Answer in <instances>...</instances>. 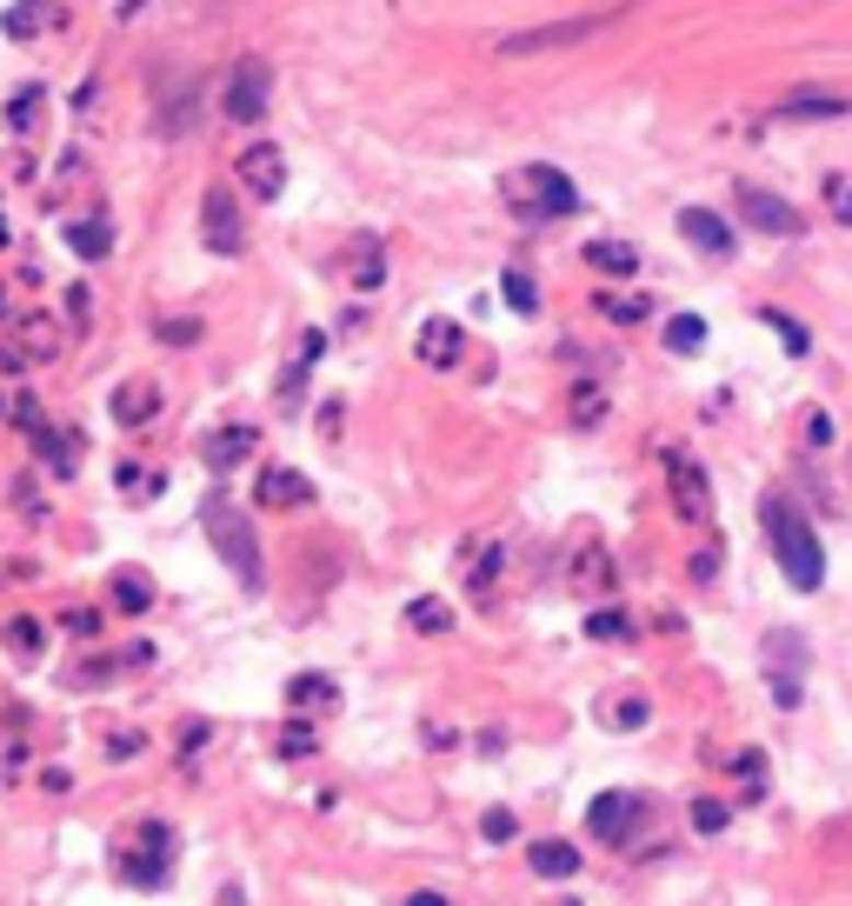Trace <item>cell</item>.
I'll return each mask as SVG.
<instances>
[{
  "mask_svg": "<svg viewBox=\"0 0 852 906\" xmlns=\"http://www.w3.org/2000/svg\"><path fill=\"white\" fill-rule=\"evenodd\" d=\"M107 406H114V421H120V427H147V421L160 414V387H153V380H120Z\"/></svg>",
  "mask_w": 852,
  "mask_h": 906,
  "instance_id": "e0dca14e",
  "label": "cell"
},
{
  "mask_svg": "<svg viewBox=\"0 0 852 906\" xmlns=\"http://www.w3.org/2000/svg\"><path fill=\"white\" fill-rule=\"evenodd\" d=\"M253 501L261 507H307L313 501V480L307 473H293V467H261V486H253Z\"/></svg>",
  "mask_w": 852,
  "mask_h": 906,
  "instance_id": "7c38bea8",
  "label": "cell"
},
{
  "mask_svg": "<svg viewBox=\"0 0 852 906\" xmlns=\"http://www.w3.org/2000/svg\"><path fill=\"white\" fill-rule=\"evenodd\" d=\"M607 313H613V320H626V326H633V320H646V294H620V300H613V294H607Z\"/></svg>",
  "mask_w": 852,
  "mask_h": 906,
  "instance_id": "8d00e7d4",
  "label": "cell"
},
{
  "mask_svg": "<svg viewBox=\"0 0 852 906\" xmlns=\"http://www.w3.org/2000/svg\"><path fill=\"white\" fill-rule=\"evenodd\" d=\"M499 294H506V307H514V313H540V287H533L527 274H506Z\"/></svg>",
  "mask_w": 852,
  "mask_h": 906,
  "instance_id": "1f68e13d",
  "label": "cell"
},
{
  "mask_svg": "<svg viewBox=\"0 0 852 906\" xmlns=\"http://www.w3.org/2000/svg\"><path fill=\"white\" fill-rule=\"evenodd\" d=\"M107 594H114L120 613H147V607H153V587H147V573H140V566H120L114 581H107Z\"/></svg>",
  "mask_w": 852,
  "mask_h": 906,
  "instance_id": "603a6c76",
  "label": "cell"
},
{
  "mask_svg": "<svg viewBox=\"0 0 852 906\" xmlns=\"http://www.w3.org/2000/svg\"><path fill=\"white\" fill-rule=\"evenodd\" d=\"M47 27V0H21V8H8V34L14 41H34Z\"/></svg>",
  "mask_w": 852,
  "mask_h": 906,
  "instance_id": "83f0119b",
  "label": "cell"
},
{
  "mask_svg": "<svg viewBox=\"0 0 852 906\" xmlns=\"http://www.w3.org/2000/svg\"><path fill=\"white\" fill-rule=\"evenodd\" d=\"M826 200H832V214L852 227V181H839V174H832V181H826Z\"/></svg>",
  "mask_w": 852,
  "mask_h": 906,
  "instance_id": "ab89813d",
  "label": "cell"
},
{
  "mask_svg": "<svg viewBox=\"0 0 852 906\" xmlns=\"http://www.w3.org/2000/svg\"><path fill=\"white\" fill-rule=\"evenodd\" d=\"M666 473H672V501H679V514H687V520H706V473H700V460L693 454H666Z\"/></svg>",
  "mask_w": 852,
  "mask_h": 906,
  "instance_id": "8fae6325",
  "label": "cell"
},
{
  "mask_svg": "<svg viewBox=\"0 0 852 906\" xmlns=\"http://www.w3.org/2000/svg\"><path fill=\"white\" fill-rule=\"evenodd\" d=\"M573 421H579V427H600V421H607V393L592 387V380H579V393H573Z\"/></svg>",
  "mask_w": 852,
  "mask_h": 906,
  "instance_id": "f1b7e54d",
  "label": "cell"
},
{
  "mask_svg": "<svg viewBox=\"0 0 852 906\" xmlns=\"http://www.w3.org/2000/svg\"><path fill=\"white\" fill-rule=\"evenodd\" d=\"M640 813H646V806H640V793H600V800L586 806V827L600 834L607 847H626V840H633V827H640Z\"/></svg>",
  "mask_w": 852,
  "mask_h": 906,
  "instance_id": "30bf717a",
  "label": "cell"
},
{
  "mask_svg": "<svg viewBox=\"0 0 852 906\" xmlns=\"http://www.w3.org/2000/svg\"><path fill=\"white\" fill-rule=\"evenodd\" d=\"M759 520H765V540H773V560H780V573L799 587V594H813L819 581H826V547H819V534L806 527V514L793 507V501H765L759 507Z\"/></svg>",
  "mask_w": 852,
  "mask_h": 906,
  "instance_id": "7a4b0ae2",
  "label": "cell"
},
{
  "mask_svg": "<svg viewBox=\"0 0 852 906\" xmlns=\"http://www.w3.org/2000/svg\"><path fill=\"white\" fill-rule=\"evenodd\" d=\"M67 246H73L80 261H107L114 227H107V220H73V227H67Z\"/></svg>",
  "mask_w": 852,
  "mask_h": 906,
  "instance_id": "cb8c5ba5",
  "label": "cell"
},
{
  "mask_svg": "<svg viewBox=\"0 0 852 906\" xmlns=\"http://www.w3.org/2000/svg\"><path fill=\"white\" fill-rule=\"evenodd\" d=\"M200 233H207L214 254H227V261L246 254V220H240V200H233L227 187H207V200H200Z\"/></svg>",
  "mask_w": 852,
  "mask_h": 906,
  "instance_id": "8992f818",
  "label": "cell"
},
{
  "mask_svg": "<svg viewBox=\"0 0 852 906\" xmlns=\"http://www.w3.org/2000/svg\"><path fill=\"white\" fill-rule=\"evenodd\" d=\"M679 233H687L700 254H719V261L733 254V227H726L713 207H687V214H679Z\"/></svg>",
  "mask_w": 852,
  "mask_h": 906,
  "instance_id": "9a60e30c",
  "label": "cell"
},
{
  "mask_svg": "<svg viewBox=\"0 0 852 906\" xmlns=\"http://www.w3.org/2000/svg\"><path fill=\"white\" fill-rule=\"evenodd\" d=\"M140 840H147V847H160V853H166V834H160V827H153V819H147V827H140ZM127 867H134V873H127V880H134V886H160V880H166V867H160V860H127Z\"/></svg>",
  "mask_w": 852,
  "mask_h": 906,
  "instance_id": "4316f807",
  "label": "cell"
},
{
  "mask_svg": "<svg viewBox=\"0 0 852 906\" xmlns=\"http://www.w3.org/2000/svg\"><path fill=\"white\" fill-rule=\"evenodd\" d=\"M267 101H274V67H267L261 54L233 60L227 88H220V114H227L233 127H253V121H267Z\"/></svg>",
  "mask_w": 852,
  "mask_h": 906,
  "instance_id": "5b68a950",
  "label": "cell"
},
{
  "mask_svg": "<svg viewBox=\"0 0 852 906\" xmlns=\"http://www.w3.org/2000/svg\"><path fill=\"white\" fill-rule=\"evenodd\" d=\"M34 107H41V94H34V88H27V94H21V101H14V127H27V114H34Z\"/></svg>",
  "mask_w": 852,
  "mask_h": 906,
  "instance_id": "7bdbcfd3",
  "label": "cell"
},
{
  "mask_svg": "<svg viewBox=\"0 0 852 906\" xmlns=\"http://www.w3.org/2000/svg\"><path fill=\"white\" fill-rule=\"evenodd\" d=\"M739 220H746V227H759V233H773V240L806 233V220H799V207H793V200L765 194V187H746V181H739Z\"/></svg>",
  "mask_w": 852,
  "mask_h": 906,
  "instance_id": "9c48e42d",
  "label": "cell"
},
{
  "mask_svg": "<svg viewBox=\"0 0 852 906\" xmlns=\"http://www.w3.org/2000/svg\"><path fill=\"white\" fill-rule=\"evenodd\" d=\"M573 594L579 600H613V553L607 547H586L573 560Z\"/></svg>",
  "mask_w": 852,
  "mask_h": 906,
  "instance_id": "5bb4252c",
  "label": "cell"
},
{
  "mask_svg": "<svg viewBox=\"0 0 852 906\" xmlns=\"http://www.w3.org/2000/svg\"><path fill=\"white\" fill-rule=\"evenodd\" d=\"M200 527H207L220 566L233 573L246 594H261V581H267V566H261V534H253V520L233 507V493H220V486L207 493V501H200Z\"/></svg>",
  "mask_w": 852,
  "mask_h": 906,
  "instance_id": "6da1fadb",
  "label": "cell"
},
{
  "mask_svg": "<svg viewBox=\"0 0 852 906\" xmlns=\"http://www.w3.org/2000/svg\"><path fill=\"white\" fill-rule=\"evenodd\" d=\"M320 354H326V334H320V326H307V334H300V347H293V367L307 374V367H313Z\"/></svg>",
  "mask_w": 852,
  "mask_h": 906,
  "instance_id": "d590c367",
  "label": "cell"
},
{
  "mask_svg": "<svg viewBox=\"0 0 852 906\" xmlns=\"http://www.w3.org/2000/svg\"><path fill=\"white\" fill-rule=\"evenodd\" d=\"M240 181H246V194L280 200V187H287V160H280V147H253V153H240Z\"/></svg>",
  "mask_w": 852,
  "mask_h": 906,
  "instance_id": "4fadbf2b",
  "label": "cell"
},
{
  "mask_svg": "<svg viewBox=\"0 0 852 906\" xmlns=\"http://www.w3.org/2000/svg\"><path fill=\"white\" fill-rule=\"evenodd\" d=\"M845 114H852V101L845 94H819V88L813 94H786L773 107V121H845Z\"/></svg>",
  "mask_w": 852,
  "mask_h": 906,
  "instance_id": "ac0fdd59",
  "label": "cell"
},
{
  "mask_svg": "<svg viewBox=\"0 0 852 906\" xmlns=\"http://www.w3.org/2000/svg\"><path fill=\"white\" fill-rule=\"evenodd\" d=\"M586 633H592V640H626L633 627H626L620 607H600V613H586Z\"/></svg>",
  "mask_w": 852,
  "mask_h": 906,
  "instance_id": "d6a6232c",
  "label": "cell"
},
{
  "mask_svg": "<svg viewBox=\"0 0 852 906\" xmlns=\"http://www.w3.org/2000/svg\"><path fill=\"white\" fill-rule=\"evenodd\" d=\"M486 840H514V813H486Z\"/></svg>",
  "mask_w": 852,
  "mask_h": 906,
  "instance_id": "b9f144b4",
  "label": "cell"
},
{
  "mask_svg": "<svg viewBox=\"0 0 852 906\" xmlns=\"http://www.w3.org/2000/svg\"><path fill=\"white\" fill-rule=\"evenodd\" d=\"M274 754H280V760H307V754H320V733H313L307 720H287V726L274 733Z\"/></svg>",
  "mask_w": 852,
  "mask_h": 906,
  "instance_id": "d4e9b609",
  "label": "cell"
},
{
  "mask_svg": "<svg viewBox=\"0 0 852 906\" xmlns=\"http://www.w3.org/2000/svg\"><path fill=\"white\" fill-rule=\"evenodd\" d=\"M8 414H14V400H8V393H0V421H8Z\"/></svg>",
  "mask_w": 852,
  "mask_h": 906,
  "instance_id": "bcb514c9",
  "label": "cell"
},
{
  "mask_svg": "<svg viewBox=\"0 0 852 906\" xmlns=\"http://www.w3.org/2000/svg\"><path fill=\"white\" fill-rule=\"evenodd\" d=\"M339 700V680L333 674H293L287 680V707H300V713H320V707H333Z\"/></svg>",
  "mask_w": 852,
  "mask_h": 906,
  "instance_id": "44dd1931",
  "label": "cell"
},
{
  "mask_svg": "<svg viewBox=\"0 0 852 906\" xmlns=\"http://www.w3.org/2000/svg\"><path fill=\"white\" fill-rule=\"evenodd\" d=\"M160 341H166V347H194V341H200V320H166Z\"/></svg>",
  "mask_w": 852,
  "mask_h": 906,
  "instance_id": "f35d334b",
  "label": "cell"
},
{
  "mask_svg": "<svg viewBox=\"0 0 852 906\" xmlns=\"http://www.w3.org/2000/svg\"><path fill=\"white\" fill-rule=\"evenodd\" d=\"M620 14H573V21H546V27H520L499 41V60H527V54H560V47H579L592 34H607Z\"/></svg>",
  "mask_w": 852,
  "mask_h": 906,
  "instance_id": "277c9868",
  "label": "cell"
},
{
  "mask_svg": "<svg viewBox=\"0 0 852 906\" xmlns=\"http://www.w3.org/2000/svg\"><path fill=\"white\" fill-rule=\"evenodd\" d=\"M413 354H419L426 367H453V360L467 354V334H460L453 320H426V326H419V341H413Z\"/></svg>",
  "mask_w": 852,
  "mask_h": 906,
  "instance_id": "2e32d148",
  "label": "cell"
},
{
  "mask_svg": "<svg viewBox=\"0 0 852 906\" xmlns=\"http://www.w3.org/2000/svg\"><path fill=\"white\" fill-rule=\"evenodd\" d=\"M406 906H453V899H447V893H413Z\"/></svg>",
  "mask_w": 852,
  "mask_h": 906,
  "instance_id": "f6af8a7d",
  "label": "cell"
},
{
  "mask_svg": "<svg viewBox=\"0 0 852 906\" xmlns=\"http://www.w3.org/2000/svg\"><path fill=\"white\" fill-rule=\"evenodd\" d=\"M806 434H813V447H826V440H832V421H826V414H813V421H806Z\"/></svg>",
  "mask_w": 852,
  "mask_h": 906,
  "instance_id": "ee69618b",
  "label": "cell"
},
{
  "mask_svg": "<svg viewBox=\"0 0 852 906\" xmlns=\"http://www.w3.org/2000/svg\"><path fill=\"white\" fill-rule=\"evenodd\" d=\"M333 280H339V287H354V294H373V287L387 280V254H380V240H373V233L339 240V254H333Z\"/></svg>",
  "mask_w": 852,
  "mask_h": 906,
  "instance_id": "52a82bcc",
  "label": "cell"
},
{
  "mask_svg": "<svg viewBox=\"0 0 852 906\" xmlns=\"http://www.w3.org/2000/svg\"><path fill=\"white\" fill-rule=\"evenodd\" d=\"M646 713H653V707H646L640 693H626V700L607 707V726H646Z\"/></svg>",
  "mask_w": 852,
  "mask_h": 906,
  "instance_id": "e575fe53",
  "label": "cell"
},
{
  "mask_svg": "<svg viewBox=\"0 0 852 906\" xmlns=\"http://www.w3.org/2000/svg\"><path fill=\"white\" fill-rule=\"evenodd\" d=\"M499 200L514 207L520 220H533V227L579 214V187H573L560 168H546V160H533V168H514V174H506V181H499Z\"/></svg>",
  "mask_w": 852,
  "mask_h": 906,
  "instance_id": "3957f363",
  "label": "cell"
},
{
  "mask_svg": "<svg viewBox=\"0 0 852 906\" xmlns=\"http://www.w3.org/2000/svg\"><path fill=\"white\" fill-rule=\"evenodd\" d=\"M765 674H773V700L799 707V674H806V640L799 633H765Z\"/></svg>",
  "mask_w": 852,
  "mask_h": 906,
  "instance_id": "ba28073f",
  "label": "cell"
},
{
  "mask_svg": "<svg viewBox=\"0 0 852 906\" xmlns=\"http://www.w3.org/2000/svg\"><path fill=\"white\" fill-rule=\"evenodd\" d=\"M406 627H413V633H447L453 613H447L440 600H413V607H406Z\"/></svg>",
  "mask_w": 852,
  "mask_h": 906,
  "instance_id": "f546056e",
  "label": "cell"
},
{
  "mask_svg": "<svg viewBox=\"0 0 852 906\" xmlns=\"http://www.w3.org/2000/svg\"><path fill=\"white\" fill-rule=\"evenodd\" d=\"M666 347H672V354H700V347H706V320H700V313H672V320H666Z\"/></svg>",
  "mask_w": 852,
  "mask_h": 906,
  "instance_id": "484cf974",
  "label": "cell"
},
{
  "mask_svg": "<svg viewBox=\"0 0 852 906\" xmlns=\"http://www.w3.org/2000/svg\"><path fill=\"white\" fill-rule=\"evenodd\" d=\"M34 440H41V460H47V467H60V473H73V447H67V434H47V427H41Z\"/></svg>",
  "mask_w": 852,
  "mask_h": 906,
  "instance_id": "836d02e7",
  "label": "cell"
},
{
  "mask_svg": "<svg viewBox=\"0 0 852 906\" xmlns=\"http://www.w3.org/2000/svg\"><path fill=\"white\" fill-rule=\"evenodd\" d=\"M533 873H540V880H573V873H579V847H566V840H533Z\"/></svg>",
  "mask_w": 852,
  "mask_h": 906,
  "instance_id": "7402d4cb",
  "label": "cell"
},
{
  "mask_svg": "<svg viewBox=\"0 0 852 906\" xmlns=\"http://www.w3.org/2000/svg\"><path fill=\"white\" fill-rule=\"evenodd\" d=\"M693 827H700V834H719V827H726V806H719V800H700V806H693Z\"/></svg>",
  "mask_w": 852,
  "mask_h": 906,
  "instance_id": "60d3db41",
  "label": "cell"
},
{
  "mask_svg": "<svg viewBox=\"0 0 852 906\" xmlns=\"http://www.w3.org/2000/svg\"><path fill=\"white\" fill-rule=\"evenodd\" d=\"M765 326H773V334L786 341V354H813V334H806L793 313H765Z\"/></svg>",
  "mask_w": 852,
  "mask_h": 906,
  "instance_id": "4dcf8cb0",
  "label": "cell"
},
{
  "mask_svg": "<svg viewBox=\"0 0 852 906\" xmlns=\"http://www.w3.org/2000/svg\"><path fill=\"white\" fill-rule=\"evenodd\" d=\"M253 440H261L253 427H220V434L207 440V473H227V467H240V460L253 454Z\"/></svg>",
  "mask_w": 852,
  "mask_h": 906,
  "instance_id": "ffe728a7",
  "label": "cell"
},
{
  "mask_svg": "<svg viewBox=\"0 0 852 906\" xmlns=\"http://www.w3.org/2000/svg\"><path fill=\"white\" fill-rule=\"evenodd\" d=\"M586 267L592 274H640V246H626V240H586Z\"/></svg>",
  "mask_w": 852,
  "mask_h": 906,
  "instance_id": "d6986e66",
  "label": "cell"
},
{
  "mask_svg": "<svg viewBox=\"0 0 852 906\" xmlns=\"http://www.w3.org/2000/svg\"><path fill=\"white\" fill-rule=\"evenodd\" d=\"M8 646L14 653H41V627L34 620H8Z\"/></svg>",
  "mask_w": 852,
  "mask_h": 906,
  "instance_id": "74e56055",
  "label": "cell"
}]
</instances>
